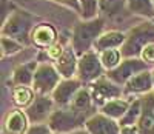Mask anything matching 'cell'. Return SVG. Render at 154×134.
Here are the masks:
<instances>
[{
	"label": "cell",
	"mask_w": 154,
	"mask_h": 134,
	"mask_svg": "<svg viewBox=\"0 0 154 134\" xmlns=\"http://www.w3.org/2000/svg\"><path fill=\"white\" fill-rule=\"evenodd\" d=\"M105 19L103 17H94L89 20H80L74 25L71 33V45L77 56H83L85 52L91 51L94 48L97 39L103 34Z\"/></svg>",
	"instance_id": "cell-1"
},
{
	"label": "cell",
	"mask_w": 154,
	"mask_h": 134,
	"mask_svg": "<svg viewBox=\"0 0 154 134\" xmlns=\"http://www.w3.org/2000/svg\"><path fill=\"white\" fill-rule=\"evenodd\" d=\"M35 28L34 16L25 9H16L2 23V36L16 39L22 45H31V33Z\"/></svg>",
	"instance_id": "cell-2"
},
{
	"label": "cell",
	"mask_w": 154,
	"mask_h": 134,
	"mask_svg": "<svg viewBox=\"0 0 154 134\" xmlns=\"http://www.w3.org/2000/svg\"><path fill=\"white\" fill-rule=\"evenodd\" d=\"M154 43V22H143L139 23L137 26L131 28L126 33V40L123 46L120 48L123 59H130V57H140L142 49Z\"/></svg>",
	"instance_id": "cell-3"
},
{
	"label": "cell",
	"mask_w": 154,
	"mask_h": 134,
	"mask_svg": "<svg viewBox=\"0 0 154 134\" xmlns=\"http://www.w3.org/2000/svg\"><path fill=\"white\" fill-rule=\"evenodd\" d=\"M86 117L72 111L69 106L66 108H57L51 114L48 120V126L51 128L53 134H69L85 126Z\"/></svg>",
	"instance_id": "cell-4"
},
{
	"label": "cell",
	"mask_w": 154,
	"mask_h": 134,
	"mask_svg": "<svg viewBox=\"0 0 154 134\" xmlns=\"http://www.w3.org/2000/svg\"><path fill=\"white\" fill-rule=\"evenodd\" d=\"M62 82V76L51 63H40L34 74L32 89L38 96H49Z\"/></svg>",
	"instance_id": "cell-5"
},
{
	"label": "cell",
	"mask_w": 154,
	"mask_h": 134,
	"mask_svg": "<svg viewBox=\"0 0 154 134\" xmlns=\"http://www.w3.org/2000/svg\"><path fill=\"white\" fill-rule=\"evenodd\" d=\"M103 65L100 62L99 52L94 49L85 52L83 56L79 57V65H77V74L75 77L82 83H93L97 79L103 76Z\"/></svg>",
	"instance_id": "cell-6"
},
{
	"label": "cell",
	"mask_w": 154,
	"mask_h": 134,
	"mask_svg": "<svg viewBox=\"0 0 154 134\" xmlns=\"http://www.w3.org/2000/svg\"><path fill=\"white\" fill-rule=\"evenodd\" d=\"M146 70H148V63L145 60H142L140 57H130V59H123L117 68L106 71V77L117 85L125 86L128 80H131L136 74Z\"/></svg>",
	"instance_id": "cell-7"
},
{
	"label": "cell",
	"mask_w": 154,
	"mask_h": 134,
	"mask_svg": "<svg viewBox=\"0 0 154 134\" xmlns=\"http://www.w3.org/2000/svg\"><path fill=\"white\" fill-rule=\"evenodd\" d=\"M89 91H91V96H93L96 106H103L106 102L120 99V96L123 94V88L116 82H112L106 76H102L96 82H93Z\"/></svg>",
	"instance_id": "cell-8"
},
{
	"label": "cell",
	"mask_w": 154,
	"mask_h": 134,
	"mask_svg": "<svg viewBox=\"0 0 154 134\" xmlns=\"http://www.w3.org/2000/svg\"><path fill=\"white\" fill-rule=\"evenodd\" d=\"M54 100L49 96H35L34 102L28 106L25 113L28 116L29 123L32 125H40V123H48L51 114L54 113Z\"/></svg>",
	"instance_id": "cell-9"
},
{
	"label": "cell",
	"mask_w": 154,
	"mask_h": 134,
	"mask_svg": "<svg viewBox=\"0 0 154 134\" xmlns=\"http://www.w3.org/2000/svg\"><path fill=\"white\" fill-rule=\"evenodd\" d=\"M82 88V82L77 77L72 79H63L62 82L57 85V88L53 91V97L54 103L59 106V108H66V106L71 105L74 96L77 94V91Z\"/></svg>",
	"instance_id": "cell-10"
},
{
	"label": "cell",
	"mask_w": 154,
	"mask_h": 134,
	"mask_svg": "<svg viewBox=\"0 0 154 134\" xmlns=\"http://www.w3.org/2000/svg\"><path fill=\"white\" fill-rule=\"evenodd\" d=\"M85 129L89 134H120V125L117 120L108 116L96 113L85 122Z\"/></svg>",
	"instance_id": "cell-11"
},
{
	"label": "cell",
	"mask_w": 154,
	"mask_h": 134,
	"mask_svg": "<svg viewBox=\"0 0 154 134\" xmlns=\"http://www.w3.org/2000/svg\"><path fill=\"white\" fill-rule=\"evenodd\" d=\"M142 114L137 122L140 134H154V91H149L140 97Z\"/></svg>",
	"instance_id": "cell-12"
},
{
	"label": "cell",
	"mask_w": 154,
	"mask_h": 134,
	"mask_svg": "<svg viewBox=\"0 0 154 134\" xmlns=\"http://www.w3.org/2000/svg\"><path fill=\"white\" fill-rule=\"evenodd\" d=\"M77 65H79V56L75 54L69 42V45L65 46V51L62 52V56L54 62V66L63 79H72L77 74Z\"/></svg>",
	"instance_id": "cell-13"
},
{
	"label": "cell",
	"mask_w": 154,
	"mask_h": 134,
	"mask_svg": "<svg viewBox=\"0 0 154 134\" xmlns=\"http://www.w3.org/2000/svg\"><path fill=\"white\" fill-rule=\"evenodd\" d=\"M29 128V120L25 111H9L3 120V134H26Z\"/></svg>",
	"instance_id": "cell-14"
},
{
	"label": "cell",
	"mask_w": 154,
	"mask_h": 134,
	"mask_svg": "<svg viewBox=\"0 0 154 134\" xmlns=\"http://www.w3.org/2000/svg\"><path fill=\"white\" fill-rule=\"evenodd\" d=\"M154 88V80H152V73L151 71H142L136 74L131 80H128L126 85L123 86L125 94H146Z\"/></svg>",
	"instance_id": "cell-15"
},
{
	"label": "cell",
	"mask_w": 154,
	"mask_h": 134,
	"mask_svg": "<svg viewBox=\"0 0 154 134\" xmlns=\"http://www.w3.org/2000/svg\"><path fill=\"white\" fill-rule=\"evenodd\" d=\"M31 40L38 48L46 49L57 42V31L49 23H38L35 25V28L31 33Z\"/></svg>",
	"instance_id": "cell-16"
},
{
	"label": "cell",
	"mask_w": 154,
	"mask_h": 134,
	"mask_svg": "<svg viewBox=\"0 0 154 134\" xmlns=\"http://www.w3.org/2000/svg\"><path fill=\"white\" fill-rule=\"evenodd\" d=\"M69 108L75 113H79L82 116H85L86 119H89L96 110V105H94V100H93V96H91V91L88 88H80L77 91V94L74 96Z\"/></svg>",
	"instance_id": "cell-17"
},
{
	"label": "cell",
	"mask_w": 154,
	"mask_h": 134,
	"mask_svg": "<svg viewBox=\"0 0 154 134\" xmlns=\"http://www.w3.org/2000/svg\"><path fill=\"white\" fill-rule=\"evenodd\" d=\"M38 68V62L32 60V62H26L23 65H19L17 68L12 73V79L11 82L14 86H32L34 82V74Z\"/></svg>",
	"instance_id": "cell-18"
},
{
	"label": "cell",
	"mask_w": 154,
	"mask_h": 134,
	"mask_svg": "<svg viewBox=\"0 0 154 134\" xmlns=\"http://www.w3.org/2000/svg\"><path fill=\"white\" fill-rule=\"evenodd\" d=\"M126 40V34L120 33V31H106L103 33L94 45V51L96 52H102L105 49H120Z\"/></svg>",
	"instance_id": "cell-19"
},
{
	"label": "cell",
	"mask_w": 154,
	"mask_h": 134,
	"mask_svg": "<svg viewBox=\"0 0 154 134\" xmlns=\"http://www.w3.org/2000/svg\"><path fill=\"white\" fill-rule=\"evenodd\" d=\"M130 105H131V102H128L125 99H114V100L106 102L103 106H100V113L119 122V120L125 116V113L128 111Z\"/></svg>",
	"instance_id": "cell-20"
},
{
	"label": "cell",
	"mask_w": 154,
	"mask_h": 134,
	"mask_svg": "<svg viewBox=\"0 0 154 134\" xmlns=\"http://www.w3.org/2000/svg\"><path fill=\"white\" fill-rule=\"evenodd\" d=\"M126 6L133 14L154 22V0H128Z\"/></svg>",
	"instance_id": "cell-21"
},
{
	"label": "cell",
	"mask_w": 154,
	"mask_h": 134,
	"mask_svg": "<svg viewBox=\"0 0 154 134\" xmlns=\"http://www.w3.org/2000/svg\"><path fill=\"white\" fill-rule=\"evenodd\" d=\"M128 0H99V12L103 19H111L125 9Z\"/></svg>",
	"instance_id": "cell-22"
},
{
	"label": "cell",
	"mask_w": 154,
	"mask_h": 134,
	"mask_svg": "<svg viewBox=\"0 0 154 134\" xmlns=\"http://www.w3.org/2000/svg\"><path fill=\"white\" fill-rule=\"evenodd\" d=\"M35 96H37L35 91L31 86H14V89H12V100L19 108L26 110L34 102Z\"/></svg>",
	"instance_id": "cell-23"
},
{
	"label": "cell",
	"mask_w": 154,
	"mask_h": 134,
	"mask_svg": "<svg viewBox=\"0 0 154 134\" xmlns=\"http://www.w3.org/2000/svg\"><path fill=\"white\" fill-rule=\"evenodd\" d=\"M99 57H100V62L103 65V68L106 71H111L114 68H117L120 65V62L123 60V56H122V51L120 49H105L99 52Z\"/></svg>",
	"instance_id": "cell-24"
},
{
	"label": "cell",
	"mask_w": 154,
	"mask_h": 134,
	"mask_svg": "<svg viewBox=\"0 0 154 134\" xmlns=\"http://www.w3.org/2000/svg\"><path fill=\"white\" fill-rule=\"evenodd\" d=\"M140 114H142V102L140 99H136L131 102L130 108L125 113V116L119 120V125L120 126H131V125H137Z\"/></svg>",
	"instance_id": "cell-25"
},
{
	"label": "cell",
	"mask_w": 154,
	"mask_h": 134,
	"mask_svg": "<svg viewBox=\"0 0 154 134\" xmlns=\"http://www.w3.org/2000/svg\"><path fill=\"white\" fill-rule=\"evenodd\" d=\"M80 8H82V17L83 20H89L97 17L99 12V0H79Z\"/></svg>",
	"instance_id": "cell-26"
},
{
	"label": "cell",
	"mask_w": 154,
	"mask_h": 134,
	"mask_svg": "<svg viewBox=\"0 0 154 134\" xmlns=\"http://www.w3.org/2000/svg\"><path fill=\"white\" fill-rule=\"evenodd\" d=\"M25 45H22L20 42H17L16 39H11L6 36H2V56H12L16 52L22 51Z\"/></svg>",
	"instance_id": "cell-27"
},
{
	"label": "cell",
	"mask_w": 154,
	"mask_h": 134,
	"mask_svg": "<svg viewBox=\"0 0 154 134\" xmlns=\"http://www.w3.org/2000/svg\"><path fill=\"white\" fill-rule=\"evenodd\" d=\"M65 43L63 42H57L53 45V46H49V48H46V52H48V56H49V60H53V62H56L60 56H62V52L65 51Z\"/></svg>",
	"instance_id": "cell-28"
},
{
	"label": "cell",
	"mask_w": 154,
	"mask_h": 134,
	"mask_svg": "<svg viewBox=\"0 0 154 134\" xmlns=\"http://www.w3.org/2000/svg\"><path fill=\"white\" fill-rule=\"evenodd\" d=\"M49 2L62 5V6H66L69 9H74L75 12H79V14H82V8H80V2H79V0H49Z\"/></svg>",
	"instance_id": "cell-29"
},
{
	"label": "cell",
	"mask_w": 154,
	"mask_h": 134,
	"mask_svg": "<svg viewBox=\"0 0 154 134\" xmlns=\"http://www.w3.org/2000/svg\"><path fill=\"white\" fill-rule=\"evenodd\" d=\"M16 9H17V6L12 3V2H9V0H2V23H3Z\"/></svg>",
	"instance_id": "cell-30"
},
{
	"label": "cell",
	"mask_w": 154,
	"mask_h": 134,
	"mask_svg": "<svg viewBox=\"0 0 154 134\" xmlns=\"http://www.w3.org/2000/svg\"><path fill=\"white\" fill-rule=\"evenodd\" d=\"M26 134H53V131L48 126V123H40V125H31Z\"/></svg>",
	"instance_id": "cell-31"
},
{
	"label": "cell",
	"mask_w": 154,
	"mask_h": 134,
	"mask_svg": "<svg viewBox=\"0 0 154 134\" xmlns=\"http://www.w3.org/2000/svg\"><path fill=\"white\" fill-rule=\"evenodd\" d=\"M140 59L145 60L146 63H154V43H149V45H146V46L142 49Z\"/></svg>",
	"instance_id": "cell-32"
},
{
	"label": "cell",
	"mask_w": 154,
	"mask_h": 134,
	"mask_svg": "<svg viewBox=\"0 0 154 134\" xmlns=\"http://www.w3.org/2000/svg\"><path fill=\"white\" fill-rule=\"evenodd\" d=\"M120 134H140L137 125H131V126H120Z\"/></svg>",
	"instance_id": "cell-33"
},
{
	"label": "cell",
	"mask_w": 154,
	"mask_h": 134,
	"mask_svg": "<svg viewBox=\"0 0 154 134\" xmlns=\"http://www.w3.org/2000/svg\"><path fill=\"white\" fill-rule=\"evenodd\" d=\"M69 134H89L86 129H77V131H74V132H69Z\"/></svg>",
	"instance_id": "cell-34"
},
{
	"label": "cell",
	"mask_w": 154,
	"mask_h": 134,
	"mask_svg": "<svg viewBox=\"0 0 154 134\" xmlns=\"http://www.w3.org/2000/svg\"><path fill=\"white\" fill-rule=\"evenodd\" d=\"M152 80H154V73H152Z\"/></svg>",
	"instance_id": "cell-35"
}]
</instances>
